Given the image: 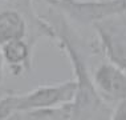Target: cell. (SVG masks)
Listing matches in <instances>:
<instances>
[{"instance_id": "cell-8", "label": "cell", "mask_w": 126, "mask_h": 120, "mask_svg": "<svg viewBox=\"0 0 126 120\" xmlns=\"http://www.w3.org/2000/svg\"><path fill=\"white\" fill-rule=\"evenodd\" d=\"M110 119H113V120H126V99L115 103L113 105Z\"/></svg>"}, {"instance_id": "cell-7", "label": "cell", "mask_w": 126, "mask_h": 120, "mask_svg": "<svg viewBox=\"0 0 126 120\" xmlns=\"http://www.w3.org/2000/svg\"><path fill=\"white\" fill-rule=\"evenodd\" d=\"M9 119L16 120H66L72 119V104L63 103L60 105L52 107H44L37 109H31L25 112L13 114Z\"/></svg>"}, {"instance_id": "cell-9", "label": "cell", "mask_w": 126, "mask_h": 120, "mask_svg": "<svg viewBox=\"0 0 126 120\" xmlns=\"http://www.w3.org/2000/svg\"><path fill=\"white\" fill-rule=\"evenodd\" d=\"M4 67H5V63H4V59H3L1 51H0V83L4 79Z\"/></svg>"}, {"instance_id": "cell-10", "label": "cell", "mask_w": 126, "mask_h": 120, "mask_svg": "<svg viewBox=\"0 0 126 120\" xmlns=\"http://www.w3.org/2000/svg\"><path fill=\"white\" fill-rule=\"evenodd\" d=\"M0 1H4V0H0Z\"/></svg>"}, {"instance_id": "cell-2", "label": "cell", "mask_w": 126, "mask_h": 120, "mask_svg": "<svg viewBox=\"0 0 126 120\" xmlns=\"http://www.w3.org/2000/svg\"><path fill=\"white\" fill-rule=\"evenodd\" d=\"M76 90V81L69 80L60 84L39 85L25 94H9L0 99V119H9L17 112L69 103L74 99Z\"/></svg>"}, {"instance_id": "cell-3", "label": "cell", "mask_w": 126, "mask_h": 120, "mask_svg": "<svg viewBox=\"0 0 126 120\" xmlns=\"http://www.w3.org/2000/svg\"><path fill=\"white\" fill-rule=\"evenodd\" d=\"M68 18L80 24H90L126 13V0H45Z\"/></svg>"}, {"instance_id": "cell-5", "label": "cell", "mask_w": 126, "mask_h": 120, "mask_svg": "<svg viewBox=\"0 0 126 120\" xmlns=\"http://www.w3.org/2000/svg\"><path fill=\"white\" fill-rule=\"evenodd\" d=\"M94 90L108 104L126 99V73L111 61H102L92 73Z\"/></svg>"}, {"instance_id": "cell-1", "label": "cell", "mask_w": 126, "mask_h": 120, "mask_svg": "<svg viewBox=\"0 0 126 120\" xmlns=\"http://www.w3.org/2000/svg\"><path fill=\"white\" fill-rule=\"evenodd\" d=\"M44 19L53 29V40H57L60 48L69 57L76 76L77 90L70 101L72 119H110L113 107L100 97L89 73L86 63L88 44L74 32V28L66 22V16L59 9L52 7Z\"/></svg>"}, {"instance_id": "cell-4", "label": "cell", "mask_w": 126, "mask_h": 120, "mask_svg": "<svg viewBox=\"0 0 126 120\" xmlns=\"http://www.w3.org/2000/svg\"><path fill=\"white\" fill-rule=\"evenodd\" d=\"M100 51L126 73V18L117 15L93 24Z\"/></svg>"}, {"instance_id": "cell-6", "label": "cell", "mask_w": 126, "mask_h": 120, "mask_svg": "<svg viewBox=\"0 0 126 120\" xmlns=\"http://www.w3.org/2000/svg\"><path fill=\"white\" fill-rule=\"evenodd\" d=\"M33 48L27 39H16L9 40L0 46L4 63L8 66L12 75H19L28 72L32 67V56Z\"/></svg>"}]
</instances>
